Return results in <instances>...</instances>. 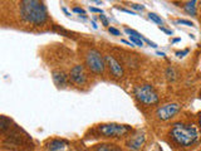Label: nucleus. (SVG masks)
<instances>
[{
	"mask_svg": "<svg viewBox=\"0 0 201 151\" xmlns=\"http://www.w3.org/2000/svg\"><path fill=\"white\" fill-rule=\"evenodd\" d=\"M19 15L24 23L32 25H43L48 22L47 6L39 0H22L19 3Z\"/></svg>",
	"mask_w": 201,
	"mask_h": 151,
	"instance_id": "obj_1",
	"label": "nucleus"
},
{
	"mask_svg": "<svg viewBox=\"0 0 201 151\" xmlns=\"http://www.w3.org/2000/svg\"><path fill=\"white\" fill-rule=\"evenodd\" d=\"M172 140L179 144L180 146L187 147L195 144L199 139V131L194 125H186V123L177 122L172 126L171 131H170Z\"/></svg>",
	"mask_w": 201,
	"mask_h": 151,
	"instance_id": "obj_2",
	"label": "nucleus"
},
{
	"mask_svg": "<svg viewBox=\"0 0 201 151\" xmlns=\"http://www.w3.org/2000/svg\"><path fill=\"white\" fill-rule=\"evenodd\" d=\"M137 101L141 102L142 105L151 106L156 105L158 102V95L155 91V88L151 84H140L134 88L133 91Z\"/></svg>",
	"mask_w": 201,
	"mask_h": 151,
	"instance_id": "obj_3",
	"label": "nucleus"
},
{
	"mask_svg": "<svg viewBox=\"0 0 201 151\" xmlns=\"http://www.w3.org/2000/svg\"><path fill=\"white\" fill-rule=\"evenodd\" d=\"M132 130L128 125H121V123H103L97 127V131L102 137H122L127 135Z\"/></svg>",
	"mask_w": 201,
	"mask_h": 151,
	"instance_id": "obj_4",
	"label": "nucleus"
},
{
	"mask_svg": "<svg viewBox=\"0 0 201 151\" xmlns=\"http://www.w3.org/2000/svg\"><path fill=\"white\" fill-rule=\"evenodd\" d=\"M86 64L89 68V71L96 74H102L106 69V61L103 56L97 49H89L86 53Z\"/></svg>",
	"mask_w": 201,
	"mask_h": 151,
	"instance_id": "obj_5",
	"label": "nucleus"
},
{
	"mask_svg": "<svg viewBox=\"0 0 201 151\" xmlns=\"http://www.w3.org/2000/svg\"><path fill=\"white\" fill-rule=\"evenodd\" d=\"M180 110H181V106L179 103H176V102L166 103V105L160 106V107L156 110V116L161 121H167V120H171L172 117H175L180 112Z\"/></svg>",
	"mask_w": 201,
	"mask_h": 151,
	"instance_id": "obj_6",
	"label": "nucleus"
},
{
	"mask_svg": "<svg viewBox=\"0 0 201 151\" xmlns=\"http://www.w3.org/2000/svg\"><path fill=\"white\" fill-rule=\"evenodd\" d=\"M69 80L78 86H84L88 81V76H87V72H86L84 67L81 66V64H75L71 69Z\"/></svg>",
	"mask_w": 201,
	"mask_h": 151,
	"instance_id": "obj_7",
	"label": "nucleus"
},
{
	"mask_svg": "<svg viewBox=\"0 0 201 151\" xmlns=\"http://www.w3.org/2000/svg\"><path fill=\"white\" fill-rule=\"evenodd\" d=\"M105 61H106V64L108 66L109 72L112 73L113 77H116V78H122L123 77V74H124L123 67L121 66V63L113 56L107 54V56H105Z\"/></svg>",
	"mask_w": 201,
	"mask_h": 151,
	"instance_id": "obj_8",
	"label": "nucleus"
},
{
	"mask_svg": "<svg viewBox=\"0 0 201 151\" xmlns=\"http://www.w3.org/2000/svg\"><path fill=\"white\" fill-rule=\"evenodd\" d=\"M145 141H146V136H145V133L138 131L137 133H134L133 136H131L130 139L127 140L126 145H127L128 149H131L132 151H138V150H141V147L145 145Z\"/></svg>",
	"mask_w": 201,
	"mask_h": 151,
	"instance_id": "obj_9",
	"label": "nucleus"
},
{
	"mask_svg": "<svg viewBox=\"0 0 201 151\" xmlns=\"http://www.w3.org/2000/svg\"><path fill=\"white\" fill-rule=\"evenodd\" d=\"M53 77V81L54 83L58 86V87H65L68 83H69V76H67L64 73L63 71H57V72H53L52 74Z\"/></svg>",
	"mask_w": 201,
	"mask_h": 151,
	"instance_id": "obj_10",
	"label": "nucleus"
},
{
	"mask_svg": "<svg viewBox=\"0 0 201 151\" xmlns=\"http://www.w3.org/2000/svg\"><path fill=\"white\" fill-rule=\"evenodd\" d=\"M65 141H63V140H58V139H54V140H52V141L48 142V150L49 151H60V150H63L64 149V146H65Z\"/></svg>",
	"mask_w": 201,
	"mask_h": 151,
	"instance_id": "obj_11",
	"label": "nucleus"
},
{
	"mask_svg": "<svg viewBox=\"0 0 201 151\" xmlns=\"http://www.w3.org/2000/svg\"><path fill=\"white\" fill-rule=\"evenodd\" d=\"M96 151H123L120 146L114 145V144H100L97 145Z\"/></svg>",
	"mask_w": 201,
	"mask_h": 151,
	"instance_id": "obj_12",
	"label": "nucleus"
},
{
	"mask_svg": "<svg viewBox=\"0 0 201 151\" xmlns=\"http://www.w3.org/2000/svg\"><path fill=\"white\" fill-rule=\"evenodd\" d=\"M183 9H185V12L187 13V14L195 16L196 15V1L195 0H194V1H187L183 5Z\"/></svg>",
	"mask_w": 201,
	"mask_h": 151,
	"instance_id": "obj_13",
	"label": "nucleus"
},
{
	"mask_svg": "<svg viewBox=\"0 0 201 151\" xmlns=\"http://www.w3.org/2000/svg\"><path fill=\"white\" fill-rule=\"evenodd\" d=\"M176 76H177V73H176V71H175L174 67H168L167 69H166V77H167L168 81H175Z\"/></svg>",
	"mask_w": 201,
	"mask_h": 151,
	"instance_id": "obj_14",
	"label": "nucleus"
},
{
	"mask_svg": "<svg viewBox=\"0 0 201 151\" xmlns=\"http://www.w3.org/2000/svg\"><path fill=\"white\" fill-rule=\"evenodd\" d=\"M148 18H150L152 22H155L156 24H160V25H162V23H164V20L161 19V16L155 14V13H150V14H148Z\"/></svg>",
	"mask_w": 201,
	"mask_h": 151,
	"instance_id": "obj_15",
	"label": "nucleus"
},
{
	"mask_svg": "<svg viewBox=\"0 0 201 151\" xmlns=\"http://www.w3.org/2000/svg\"><path fill=\"white\" fill-rule=\"evenodd\" d=\"M124 33H127L128 35L137 37V38H141V39H143V35H142V34H140L138 32H136V30H133V29H130V28H124Z\"/></svg>",
	"mask_w": 201,
	"mask_h": 151,
	"instance_id": "obj_16",
	"label": "nucleus"
},
{
	"mask_svg": "<svg viewBox=\"0 0 201 151\" xmlns=\"http://www.w3.org/2000/svg\"><path fill=\"white\" fill-rule=\"evenodd\" d=\"M130 42L132 43V44H136V46H138V47H142V46H143V40H142L141 38H137V37L130 35Z\"/></svg>",
	"mask_w": 201,
	"mask_h": 151,
	"instance_id": "obj_17",
	"label": "nucleus"
},
{
	"mask_svg": "<svg viewBox=\"0 0 201 151\" xmlns=\"http://www.w3.org/2000/svg\"><path fill=\"white\" fill-rule=\"evenodd\" d=\"M176 24H182V25H186V27L194 25V23L191 20H187V19H179V20H176Z\"/></svg>",
	"mask_w": 201,
	"mask_h": 151,
	"instance_id": "obj_18",
	"label": "nucleus"
},
{
	"mask_svg": "<svg viewBox=\"0 0 201 151\" xmlns=\"http://www.w3.org/2000/svg\"><path fill=\"white\" fill-rule=\"evenodd\" d=\"M108 32L112 34V35H114V37H118V35H121V32L118 29H116V28H113V27H108Z\"/></svg>",
	"mask_w": 201,
	"mask_h": 151,
	"instance_id": "obj_19",
	"label": "nucleus"
},
{
	"mask_svg": "<svg viewBox=\"0 0 201 151\" xmlns=\"http://www.w3.org/2000/svg\"><path fill=\"white\" fill-rule=\"evenodd\" d=\"M73 12L77 13V14H82L83 16H86V12H84V10H83L82 8H79V6H74V8H73Z\"/></svg>",
	"mask_w": 201,
	"mask_h": 151,
	"instance_id": "obj_20",
	"label": "nucleus"
},
{
	"mask_svg": "<svg viewBox=\"0 0 201 151\" xmlns=\"http://www.w3.org/2000/svg\"><path fill=\"white\" fill-rule=\"evenodd\" d=\"M99 19H100V22H102V24H103V25H105V27H108L109 25V23H108V19H107L106 18V15H99Z\"/></svg>",
	"mask_w": 201,
	"mask_h": 151,
	"instance_id": "obj_21",
	"label": "nucleus"
},
{
	"mask_svg": "<svg viewBox=\"0 0 201 151\" xmlns=\"http://www.w3.org/2000/svg\"><path fill=\"white\" fill-rule=\"evenodd\" d=\"M89 10H91V12H93V13H98V14H100V15L103 14V10H102V9L94 8V6H89Z\"/></svg>",
	"mask_w": 201,
	"mask_h": 151,
	"instance_id": "obj_22",
	"label": "nucleus"
},
{
	"mask_svg": "<svg viewBox=\"0 0 201 151\" xmlns=\"http://www.w3.org/2000/svg\"><path fill=\"white\" fill-rule=\"evenodd\" d=\"M131 6H132V9H134V10H140V12L145 10V6H143V5H140V4H132Z\"/></svg>",
	"mask_w": 201,
	"mask_h": 151,
	"instance_id": "obj_23",
	"label": "nucleus"
},
{
	"mask_svg": "<svg viewBox=\"0 0 201 151\" xmlns=\"http://www.w3.org/2000/svg\"><path fill=\"white\" fill-rule=\"evenodd\" d=\"M189 53V49H185V50H182V52H176V56L177 57H185V54H187Z\"/></svg>",
	"mask_w": 201,
	"mask_h": 151,
	"instance_id": "obj_24",
	"label": "nucleus"
},
{
	"mask_svg": "<svg viewBox=\"0 0 201 151\" xmlns=\"http://www.w3.org/2000/svg\"><path fill=\"white\" fill-rule=\"evenodd\" d=\"M121 12H124V13H128V14H131V15H136V13H133V12H131V10H128V9H124V8H118Z\"/></svg>",
	"mask_w": 201,
	"mask_h": 151,
	"instance_id": "obj_25",
	"label": "nucleus"
},
{
	"mask_svg": "<svg viewBox=\"0 0 201 151\" xmlns=\"http://www.w3.org/2000/svg\"><path fill=\"white\" fill-rule=\"evenodd\" d=\"M160 29L162 30V32H165L166 34H170V35H172V32H171V30H168V29H165V28H162V27H160Z\"/></svg>",
	"mask_w": 201,
	"mask_h": 151,
	"instance_id": "obj_26",
	"label": "nucleus"
},
{
	"mask_svg": "<svg viewBox=\"0 0 201 151\" xmlns=\"http://www.w3.org/2000/svg\"><path fill=\"white\" fill-rule=\"evenodd\" d=\"M121 42L124 43V44H128V46H131V47H133V44H132V43H131V42H127V40H124V39H122Z\"/></svg>",
	"mask_w": 201,
	"mask_h": 151,
	"instance_id": "obj_27",
	"label": "nucleus"
},
{
	"mask_svg": "<svg viewBox=\"0 0 201 151\" xmlns=\"http://www.w3.org/2000/svg\"><path fill=\"white\" fill-rule=\"evenodd\" d=\"M63 12L65 13V15H67V16H69V15H71V13H69V12H68V10L65 9V8H63Z\"/></svg>",
	"mask_w": 201,
	"mask_h": 151,
	"instance_id": "obj_28",
	"label": "nucleus"
},
{
	"mask_svg": "<svg viewBox=\"0 0 201 151\" xmlns=\"http://www.w3.org/2000/svg\"><path fill=\"white\" fill-rule=\"evenodd\" d=\"M92 27H93V28H94V29H97V24H96L94 20H92Z\"/></svg>",
	"mask_w": 201,
	"mask_h": 151,
	"instance_id": "obj_29",
	"label": "nucleus"
},
{
	"mask_svg": "<svg viewBox=\"0 0 201 151\" xmlns=\"http://www.w3.org/2000/svg\"><path fill=\"white\" fill-rule=\"evenodd\" d=\"M158 56H161V57H165V53H162V52H157Z\"/></svg>",
	"mask_w": 201,
	"mask_h": 151,
	"instance_id": "obj_30",
	"label": "nucleus"
},
{
	"mask_svg": "<svg viewBox=\"0 0 201 151\" xmlns=\"http://www.w3.org/2000/svg\"><path fill=\"white\" fill-rule=\"evenodd\" d=\"M177 42H180V39H179V38H176V39H174V43H177Z\"/></svg>",
	"mask_w": 201,
	"mask_h": 151,
	"instance_id": "obj_31",
	"label": "nucleus"
},
{
	"mask_svg": "<svg viewBox=\"0 0 201 151\" xmlns=\"http://www.w3.org/2000/svg\"><path fill=\"white\" fill-rule=\"evenodd\" d=\"M199 123H200V126H201V113H200V116H199Z\"/></svg>",
	"mask_w": 201,
	"mask_h": 151,
	"instance_id": "obj_32",
	"label": "nucleus"
}]
</instances>
